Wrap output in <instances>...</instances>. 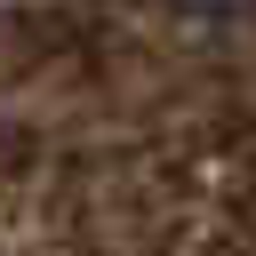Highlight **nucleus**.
Wrapping results in <instances>:
<instances>
[{
    "instance_id": "nucleus-1",
    "label": "nucleus",
    "mask_w": 256,
    "mask_h": 256,
    "mask_svg": "<svg viewBox=\"0 0 256 256\" xmlns=\"http://www.w3.org/2000/svg\"><path fill=\"white\" fill-rule=\"evenodd\" d=\"M176 8H192V16H208V24H240L256 0H176Z\"/></svg>"
}]
</instances>
